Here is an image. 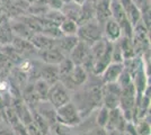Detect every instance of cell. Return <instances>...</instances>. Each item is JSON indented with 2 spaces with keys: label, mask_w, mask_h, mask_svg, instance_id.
Here are the masks:
<instances>
[{
  "label": "cell",
  "mask_w": 151,
  "mask_h": 135,
  "mask_svg": "<svg viewBox=\"0 0 151 135\" xmlns=\"http://www.w3.org/2000/svg\"><path fill=\"white\" fill-rule=\"evenodd\" d=\"M33 87H34V90H35L40 100L47 99V94H49V89H50V84L47 82H45L44 80L38 78L33 82Z\"/></svg>",
  "instance_id": "cell-18"
},
{
  "label": "cell",
  "mask_w": 151,
  "mask_h": 135,
  "mask_svg": "<svg viewBox=\"0 0 151 135\" xmlns=\"http://www.w3.org/2000/svg\"><path fill=\"white\" fill-rule=\"evenodd\" d=\"M40 78L42 80H44L45 82H47L50 86L58 82L59 81L58 65L46 64V63L40 65Z\"/></svg>",
  "instance_id": "cell-12"
},
{
  "label": "cell",
  "mask_w": 151,
  "mask_h": 135,
  "mask_svg": "<svg viewBox=\"0 0 151 135\" xmlns=\"http://www.w3.org/2000/svg\"><path fill=\"white\" fill-rule=\"evenodd\" d=\"M37 56L43 63L53 65H58L63 59L65 58V55L58 49L57 46L52 47L50 50H45V51H37Z\"/></svg>",
  "instance_id": "cell-11"
},
{
  "label": "cell",
  "mask_w": 151,
  "mask_h": 135,
  "mask_svg": "<svg viewBox=\"0 0 151 135\" xmlns=\"http://www.w3.org/2000/svg\"><path fill=\"white\" fill-rule=\"evenodd\" d=\"M75 63L70 60L68 56H65V58L63 59L62 61L58 64V70H59V80H62L64 79L65 77H68L70 73H71V71L73 70V68H75Z\"/></svg>",
  "instance_id": "cell-19"
},
{
  "label": "cell",
  "mask_w": 151,
  "mask_h": 135,
  "mask_svg": "<svg viewBox=\"0 0 151 135\" xmlns=\"http://www.w3.org/2000/svg\"><path fill=\"white\" fill-rule=\"evenodd\" d=\"M32 109L37 111L38 114L50 124L51 129L57 124V119H55V110L57 109L53 107V105L47 99L46 100H40Z\"/></svg>",
  "instance_id": "cell-6"
},
{
  "label": "cell",
  "mask_w": 151,
  "mask_h": 135,
  "mask_svg": "<svg viewBox=\"0 0 151 135\" xmlns=\"http://www.w3.org/2000/svg\"><path fill=\"white\" fill-rule=\"evenodd\" d=\"M0 135H15L13 129H0Z\"/></svg>",
  "instance_id": "cell-29"
},
{
  "label": "cell",
  "mask_w": 151,
  "mask_h": 135,
  "mask_svg": "<svg viewBox=\"0 0 151 135\" xmlns=\"http://www.w3.org/2000/svg\"><path fill=\"white\" fill-rule=\"evenodd\" d=\"M65 127H67V126H63V125H60V124H55V125L52 127V129L55 132L57 135H77V134H75V133H72V132H70L69 129L67 131Z\"/></svg>",
  "instance_id": "cell-25"
},
{
  "label": "cell",
  "mask_w": 151,
  "mask_h": 135,
  "mask_svg": "<svg viewBox=\"0 0 151 135\" xmlns=\"http://www.w3.org/2000/svg\"><path fill=\"white\" fill-rule=\"evenodd\" d=\"M42 34H44L45 36L50 37L52 39H60L61 36H63L62 32L60 29L59 25H49V26H45L42 28Z\"/></svg>",
  "instance_id": "cell-23"
},
{
  "label": "cell",
  "mask_w": 151,
  "mask_h": 135,
  "mask_svg": "<svg viewBox=\"0 0 151 135\" xmlns=\"http://www.w3.org/2000/svg\"><path fill=\"white\" fill-rule=\"evenodd\" d=\"M89 55H90V45L82 41H79L78 44L75 46V49L70 52L68 58L76 65H82L89 58Z\"/></svg>",
  "instance_id": "cell-7"
},
{
  "label": "cell",
  "mask_w": 151,
  "mask_h": 135,
  "mask_svg": "<svg viewBox=\"0 0 151 135\" xmlns=\"http://www.w3.org/2000/svg\"><path fill=\"white\" fill-rule=\"evenodd\" d=\"M47 100L57 109L59 107L63 106L64 104L71 101L70 90L61 81H58L52 86H50L49 94H47Z\"/></svg>",
  "instance_id": "cell-4"
},
{
  "label": "cell",
  "mask_w": 151,
  "mask_h": 135,
  "mask_svg": "<svg viewBox=\"0 0 151 135\" xmlns=\"http://www.w3.org/2000/svg\"><path fill=\"white\" fill-rule=\"evenodd\" d=\"M33 46L37 50V51H45V50H50L52 47L55 46V39H52L47 36H45L42 33L34 34L29 39Z\"/></svg>",
  "instance_id": "cell-15"
},
{
  "label": "cell",
  "mask_w": 151,
  "mask_h": 135,
  "mask_svg": "<svg viewBox=\"0 0 151 135\" xmlns=\"http://www.w3.org/2000/svg\"><path fill=\"white\" fill-rule=\"evenodd\" d=\"M78 42H79V39L77 37V35H63L60 39H55V46L65 56H68L70 52L78 44Z\"/></svg>",
  "instance_id": "cell-14"
},
{
  "label": "cell",
  "mask_w": 151,
  "mask_h": 135,
  "mask_svg": "<svg viewBox=\"0 0 151 135\" xmlns=\"http://www.w3.org/2000/svg\"><path fill=\"white\" fill-rule=\"evenodd\" d=\"M91 135H107V134H106V131H105V129H101V127H98L96 131H94V132H93V134H91Z\"/></svg>",
  "instance_id": "cell-28"
},
{
  "label": "cell",
  "mask_w": 151,
  "mask_h": 135,
  "mask_svg": "<svg viewBox=\"0 0 151 135\" xmlns=\"http://www.w3.org/2000/svg\"><path fill=\"white\" fill-rule=\"evenodd\" d=\"M26 4H28V5H32V4H34V2H36V0H24Z\"/></svg>",
  "instance_id": "cell-32"
},
{
  "label": "cell",
  "mask_w": 151,
  "mask_h": 135,
  "mask_svg": "<svg viewBox=\"0 0 151 135\" xmlns=\"http://www.w3.org/2000/svg\"><path fill=\"white\" fill-rule=\"evenodd\" d=\"M60 10L62 11L65 18L75 20L76 23H78V25H79L80 19H81V5H78V4H76L71 0L68 2H64Z\"/></svg>",
  "instance_id": "cell-13"
},
{
  "label": "cell",
  "mask_w": 151,
  "mask_h": 135,
  "mask_svg": "<svg viewBox=\"0 0 151 135\" xmlns=\"http://www.w3.org/2000/svg\"><path fill=\"white\" fill-rule=\"evenodd\" d=\"M108 113H109V109H107L104 106H101V109L98 110L97 116H96V124H97L98 127L105 129L107 121H108Z\"/></svg>",
  "instance_id": "cell-24"
},
{
  "label": "cell",
  "mask_w": 151,
  "mask_h": 135,
  "mask_svg": "<svg viewBox=\"0 0 151 135\" xmlns=\"http://www.w3.org/2000/svg\"><path fill=\"white\" fill-rule=\"evenodd\" d=\"M9 27L12 29L14 36H17V37H22V39L29 41L32 36L34 35V33L20 19H14L12 23H9Z\"/></svg>",
  "instance_id": "cell-17"
},
{
  "label": "cell",
  "mask_w": 151,
  "mask_h": 135,
  "mask_svg": "<svg viewBox=\"0 0 151 135\" xmlns=\"http://www.w3.org/2000/svg\"><path fill=\"white\" fill-rule=\"evenodd\" d=\"M55 119H57V124L67 126V127H73L81 123V116L77 106L73 103L69 101L57 108Z\"/></svg>",
  "instance_id": "cell-1"
},
{
  "label": "cell",
  "mask_w": 151,
  "mask_h": 135,
  "mask_svg": "<svg viewBox=\"0 0 151 135\" xmlns=\"http://www.w3.org/2000/svg\"><path fill=\"white\" fill-rule=\"evenodd\" d=\"M77 37L88 45L94 44L96 41L103 37V27L96 19H91L79 24Z\"/></svg>",
  "instance_id": "cell-2"
},
{
  "label": "cell",
  "mask_w": 151,
  "mask_h": 135,
  "mask_svg": "<svg viewBox=\"0 0 151 135\" xmlns=\"http://www.w3.org/2000/svg\"><path fill=\"white\" fill-rule=\"evenodd\" d=\"M103 36L109 41V42H115L117 39H120L123 36L122 28L119 25V23L112 17H109L108 19L103 24Z\"/></svg>",
  "instance_id": "cell-9"
},
{
  "label": "cell",
  "mask_w": 151,
  "mask_h": 135,
  "mask_svg": "<svg viewBox=\"0 0 151 135\" xmlns=\"http://www.w3.org/2000/svg\"><path fill=\"white\" fill-rule=\"evenodd\" d=\"M72 1H73V2H76V4H78V5H82V4H83L86 0H72Z\"/></svg>",
  "instance_id": "cell-30"
},
{
  "label": "cell",
  "mask_w": 151,
  "mask_h": 135,
  "mask_svg": "<svg viewBox=\"0 0 151 135\" xmlns=\"http://www.w3.org/2000/svg\"><path fill=\"white\" fill-rule=\"evenodd\" d=\"M78 23H76L75 20L71 19H65L59 25L61 32L63 35H77V31H78Z\"/></svg>",
  "instance_id": "cell-21"
},
{
  "label": "cell",
  "mask_w": 151,
  "mask_h": 135,
  "mask_svg": "<svg viewBox=\"0 0 151 135\" xmlns=\"http://www.w3.org/2000/svg\"><path fill=\"white\" fill-rule=\"evenodd\" d=\"M32 118H33V124H34V125L42 132V134L43 135H45L51 129L50 124L46 122L44 118L40 115L37 111H35L34 109H32Z\"/></svg>",
  "instance_id": "cell-20"
},
{
  "label": "cell",
  "mask_w": 151,
  "mask_h": 135,
  "mask_svg": "<svg viewBox=\"0 0 151 135\" xmlns=\"http://www.w3.org/2000/svg\"><path fill=\"white\" fill-rule=\"evenodd\" d=\"M88 79V72L82 68L81 65H75L73 70L71 71L68 77H65L62 80H59L61 81L67 88L69 90L76 89L77 87H80L86 84Z\"/></svg>",
  "instance_id": "cell-5"
},
{
  "label": "cell",
  "mask_w": 151,
  "mask_h": 135,
  "mask_svg": "<svg viewBox=\"0 0 151 135\" xmlns=\"http://www.w3.org/2000/svg\"><path fill=\"white\" fill-rule=\"evenodd\" d=\"M106 131V129H105ZM107 135H124V132L117 131V129H112V131H106Z\"/></svg>",
  "instance_id": "cell-27"
},
{
  "label": "cell",
  "mask_w": 151,
  "mask_h": 135,
  "mask_svg": "<svg viewBox=\"0 0 151 135\" xmlns=\"http://www.w3.org/2000/svg\"><path fill=\"white\" fill-rule=\"evenodd\" d=\"M4 121V116H2V111L0 110V125H1V123Z\"/></svg>",
  "instance_id": "cell-33"
},
{
  "label": "cell",
  "mask_w": 151,
  "mask_h": 135,
  "mask_svg": "<svg viewBox=\"0 0 151 135\" xmlns=\"http://www.w3.org/2000/svg\"><path fill=\"white\" fill-rule=\"evenodd\" d=\"M25 127H26V131H27L28 135H43L42 134V132H41V131H40L33 123H31L29 125H27V126H25Z\"/></svg>",
  "instance_id": "cell-26"
},
{
  "label": "cell",
  "mask_w": 151,
  "mask_h": 135,
  "mask_svg": "<svg viewBox=\"0 0 151 135\" xmlns=\"http://www.w3.org/2000/svg\"><path fill=\"white\" fill-rule=\"evenodd\" d=\"M134 125L139 135H150V122H148V117L135 119Z\"/></svg>",
  "instance_id": "cell-22"
},
{
  "label": "cell",
  "mask_w": 151,
  "mask_h": 135,
  "mask_svg": "<svg viewBox=\"0 0 151 135\" xmlns=\"http://www.w3.org/2000/svg\"><path fill=\"white\" fill-rule=\"evenodd\" d=\"M124 70V64L123 62H111L105 68L101 76V82L103 84H108V82H116L120 74Z\"/></svg>",
  "instance_id": "cell-10"
},
{
  "label": "cell",
  "mask_w": 151,
  "mask_h": 135,
  "mask_svg": "<svg viewBox=\"0 0 151 135\" xmlns=\"http://www.w3.org/2000/svg\"><path fill=\"white\" fill-rule=\"evenodd\" d=\"M45 135H57V134H55V132H54L53 129H51L50 131H49V132H47V133H46V134H45Z\"/></svg>",
  "instance_id": "cell-31"
},
{
  "label": "cell",
  "mask_w": 151,
  "mask_h": 135,
  "mask_svg": "<svg viewBox=\"0 0 151 135\" xmlns=\"http://www.w3.org/2000/svg\"><path fill=\"white\" fill-rule=\"evenodd\" d=\"M10 44H12V46H13L16 51L18 52L20 55H24V54H32V53H37V50L33 46V44H32L28 39L14 36Z\"/></svg>",
  "instance_id": "cell-16"
},
{
  "label": "cell",
  "mask_w": 151,
  "mask_h": 135,
  "mask_svg": "<svg viewBox=\"0 0 151 135\" xmlns=\"http://www.w3.org/2000/svg\"><path fill=\"white\" fill-rule=\"evenodd\" d=\"M121 88L117 82L103 84L101 87V104L107 109L117 108L120 106Z\"/></svg>",
  "instance_id": "cell-3"
},
{
  "label": "cell",
  "mask_w": 151,
  "mask_h": 135,
  "mask_svg": "<svg viewBox=\"0 0 151 135\" xmlns=\"http://www.w3.org/2000/svg\"><path fill=\"white\" fill-rule=\"evenodd\" d=\"M126 125V121L124 116L122 114V110L117 107V108H113L109 109L108 113V121L105 126L106 131H112V129H117V131H122L124 132Z\"/></svg>",
  "instance_id": "cell-8"
}]
</instances>
